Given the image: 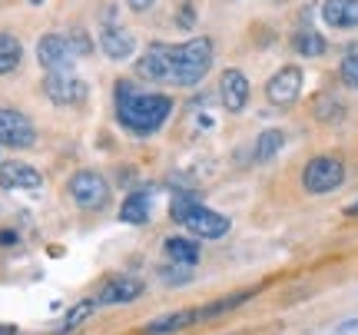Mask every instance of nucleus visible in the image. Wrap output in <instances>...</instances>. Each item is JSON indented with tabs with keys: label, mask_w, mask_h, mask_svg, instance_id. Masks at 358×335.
Returning a JSON list of instances; mask_svg holds the SVG:
<instances>
[{
	"label": "nucleus",
	"mask_w": 358,
	"mask_h": 335,
	"mask_svg": "<svg viewBox=\"0 0 358 335\" xmlns=\"http://www.w3.org/2000/svg\"><path fill=\"white\" fill-rule=\"evenodd\" d=\"M213 66V40L192 37L179 47L153 43L136 60V77L150 83H169V87H196Z\"/></svg>",
	"instance_id": "nucleus-1"
},
{
	"label": "nucleus",
	"mask_w": 358,
	"mask_h": 335,
	"mask_svg": "<svg viewBox=\"0 0 358 335\" xmlns=\"http://www.w3.org/2000/svg\"><path fill=\"white\" fill-rule=\"evenodd\" d=\"M169 113H173V100L166 93H140L127 80L116 83V116L127 129L150 136L156 129H163Z\"/></svg>",
	"instance_id": "nucleus-2"
},
{
	"label": "nucleus",
	"mask_w": 358,
	"mask_h": 335,
	"mask_svg": "<svg viewBox=\"0 0 358 335\" xmlns=\"http://www.w3.org/2000/svg\"><path fill=\"white\" fill-rule=\"evenodd\" d=\"M169 213H173V220L182 222V226H186L192 236H199V239H222V236L229 232V220H226L222 213L206 209L196 193H176Z\"/></svg>",
	"instance_id": "nucleus-3"
},
{
	"label": "nucleus",
	"mask_w": 358,
	"mask_h": 335,
	"mask_svg": "<svg viewBox=\"0 0 358 335\" xmlns=\"http://www.w3.org/2000/svg\"><path fill=\"white\" fill-rule=\"evenodd\" d=\"M345 183V163L338 156H315L302 169V186L312 196H325Z\"/></svg>",
	"instance_id": "nucleus-4"
},
{
	"label": "nucleus",
	"mask_w": 358,
	"mask_h": 335,
	"mask_svg": "<svg viewBox=\"0 0 358 335\" xmlns=\"http://www.w3.org/2000/svg\"><path fill=\"white\" fill-rule=\"evenodd\" d=\"M70 196L80 209H103L110 203V183L96 169H80L70 180Z\"/></svg>",
	"instance_id": "nucleus-5"
},
{
	"label": "nucleus",
	"mask_w": 358,
	"mask_h": 335,
	"mask_svg": "<svg viewBox=\"0 0 358 335\" xmlns=\"http://www.w3.org/2000/svg\"><path fill=\"white\" fill-rule=\"evenodd\" d=\"M37 60L47 73H73V64H77V50L70 37H60V34H47L40 37L37 43Z\"/></svg>",
	"instance_id": "nucleus-6"
},
{
	"label": "nucleus",
	"mask_w": 358,
	"mask_h": 335,
	"mask_svg": "<svg viewBox=\"0 0 358 335\" xmlns=\"http://www.w3.org/2000/svg\"><path fill=\"white\" fill-rule=\"evenodd\" d=\"M37 143V129L30 123V116H24L20 110H7L0 106V146L10 150H27Z\"/></svg>",
	"instance_id": "nucleus-7"
},
{
	"label": "nucleus",
	"mask_w": 358,
	"mask_h": 335,
	"mask_svg": "<svg viewBox=\"0 0 358 335\" xmlns=\"http://www.w3.org/2000/svg\"><path fill=\"white\" fill-rule=\"evenodd\" d=\"M43 93L50 97L53 104L73 106V104H83V100H87L90 87L80 77H73V73H47V80H43Z\"/></svg>",
	"instance_id": "nucleus-8"
},
{
	"label": "nucleus",
	"mask_w": 358,
	"mask_h": 335,
	"mask_svg": "<svg viewBox=\"0 0 358 335\" xmlns=\"http://www.w3.org/2000/svg\"><path fill=\"white\" fill-rule=\"evenodd\" d=\"M266 97L268 104L275 106H292L302 97V70L299 66H282L279 73L266 83Z\"/></svg>",
	"instance_id": "nucleus-9"
},
{
	"label": "nucleus",
	"mask_w": 358,
	"mask_h": 335,
	"mask_svg": "<svg viewBox=\"0 0 358 335\" xmlns=\"http://www.w3.org/2000/svg\"><path fill=\"white\" fill-rule=\"evenodd\" d=\"M219 97H222V106L229 113H243L245 104H249V80H245L243 70H226L219 77Z\"/></svg>",
	"instance_id": "nucleus-10"
},
{
	"label": "nucleus",
	"mask_w": 358,
	"mask_h": 335,
	"mask_svg": "<svg viewBox=\"0 0 358 335\" xmlns=\"http://www.w3.org/2000/svg\"><path fill=\"white\" fill-rule=\"evenodd\" d=\"M140 296H143L140 279H133V276H113V279L103 283L96 306H127V302H133V299H140Z\"/></svg>",
	"instance_id": "nucleus-11"
},
{
	"label": "nucleus",
	"mask_w": 358,
	"mask_h": 335,
	"mask_svg": "<svg viewBox=\"0 0 358 335\" xmlns=\"http://www.w3.org/2000/svg\"><path fill=\"white\" fill-rule=\"evenodd\" d=\"M100 50L106 53L110 60H127V57H133V50H136V37L129 34L127 27L106 24L100 30Z\"/></svg>",
	"instance_id": "nucleus-12"
},
{
	"label": "nucleus",
	"mask_w": 358,
	"mask_h": 335,
	"mask_svg": "<svg viewBox=\"0 0 358 335\" xmlns=\"http://www.w3.org/2000/svg\"><path fill=\"white\" fill-rule=\"evenodd\" d=\"M0 186L3 190H40L43 176L30 163H0Z\"/></svg>",
	"instance_id": "nucleus-13"
},
{
	"label": "nucleus",
	"mask_w": 358,
	"mask_h": 335,
	"mask_svg": "<svg viewBox=\"0 0 358 335\" xmlns=\"http://www.w3.org/2000/svg\"><path fill=\"white\" fill-rule=\"evenodd\" d=\"M322 20L335 30H355L358 27V0H325Z\"/></svg>",
	"instance_id": "nucleus-14"
},
{
	"label": "nucleus",
	"mask_w": 358,
	"mask_h": 335,
	"mask_svg": "<svg viewBox=\"0 0 358 335\" xmlns=\"http://www.w3.org/2000/svg\"><path fill=\"white\" fill-rule=\"evenodd\" d=\"M192 322H203V315H199V309L169 312V315H163V319H153V322L146 325L143 332H146V335H169V332H179V329H189Z\"/></svg>",
	"instance_id": "nucleus-15"
},
{
	"label": "nucleus",
	"mask_w": 358,
	"mask_h": 335,
	"mask_svg": "<svg viewBox=\"0 0 358 335\" xmlns=\"http://www.w3.org/2000/svg\"><path fill=\"white\" fill-rule=\"evenodd\" d=\"M120 220L129 226H146L150 222V193H129L120 206Z\"/></svg>",
	"instance_id": "nucleus-16"
},
{
	"label": "nucleus",
	"mask_w": 358,
	"mask_h": 335,
	"mask_svg": "<svg viewBox=\"0 0 358 335\" xmlns=\"http://www.w3.org/2000/svg\"><path fill=\"white\" fill-rule=\"evenodd\" d=\"M166 256H169V262H179V266H196L199 262V243L186 239V236H169Z\"/></svg>",
	"instance_id": "nucleus-17"
},
{
	"label": "nucleus",
	"mask_w": 358,
	"mask_h": 335,
	"mask_svg": "<svg viewBox=\"0 0 358 335\" xmlns=\"http://www.w3.org/2000/svg\"><path fill=\"white\" fill-rule=\"evenodd\" d=\"M20 60H24V43L13 37V34L0 30V77L13 73L20 66Z\"/></svg>",
	"instance_id": "nucleus-18"
},
{
	"label": "nucleus",
	"mask_w": 358,
	"mask_h": 335,
	"mask_svg": "<svg viewBox=\"0 0 358 335\" xmlns=\"http://www.w3.org/2000/svg\"><path fill=\"white\" fill-rule=\"evenodd\" d=\"M292 47H295V53H302V57H322V53L329 50L325 37L315 34V30H302V34H295Z\"/></svg>",
	"instance_id": "nucleus-19"
},
{
	"label": "nucleus",
	"mask_w": 358,
	"mask_h": 335,
	"mask_svg": "<svg viewBox=\"0 0 358 335\" xmlns=\"http://www.w3.org/2000/svg\"><path fill=\"white\" fill-rule=\"evenodd\" d=\"M282 143H285V133H282V129H266V133H259L256 159H259V163H268V159L282 150Z\"/></svg>",
	"instance_id": "nucleus-20"
},
{
	"label": "nucleus",
	"mask_w": 358,
	"mask_h": 335,
	"mask_svg": "<svg viewBox=\"0 0 358 335\" xmlns=\"http://www.w3.org/2000/svg\"><path fill=\"white\" fill-rule=\"evenodd\" d=\"M249 299H252V292H236V296H226V299H219V302H213V306L199 309V315H203V319H216V315H222V312L239 309V306L249 302Z\"/></svg>",
	"instance_id": "nucleus-21"
},
{
	"label": "nucleus",
	"mask_w": 358,
	"mask_h": 335,
	"mask_svg": "<svg viewBox=\"0 0 358 335\" xmlns=\"http://www.w3.org/2000/svg\"><path fill=\"white\" fill-rule=\"evenodd\" d=\"M93 309H96V302H93V299H83V302H80L77 309H70V312H66V319H64V332H73V329H77V325L83 322V319H90V315H93Z\"/></svg>",
	"instance_id": "nucleus-22"
},
{
	"label": "nucleus",
	"mask_w": 358,
	"mask_h": 335,
	"mask_svg": "<svg viewBox=\"0 0 358 335\" xmlns=\"http://www.w3.org/2000/svg\"><path fill=\"white\" fill-rule=\"evenodd\" d=\"M166 285H186L192 279V266H179V262H169L166 269L159 272Z\"/></svg>",
	"instance_id": "nucleus-23"
},
{
	"label": "nucleus",
	"mask_w": 358,
	"mask_h": 335,
	"mask_svg": "<svg viewBox=\"0 0 358 335\" xmlns=\"http://www.w3.org/2000/svg\"><path fill=\"white\" fill-rule=\"evenodd\" d=\"M342 80H345V87L358 90V47H352L342 60Z\"/></svg>",
	"instance_id": "nucleus-24"
},
{
	"label": "nucleus",
	"mask_w": 358,
	"mask_h": 335,
	"mask_svg": "<svg viewBox=\"0 0 358 335\" xmlns=\"http://www.w3.org/2000/svg\"><path fill=\"white\" fill-rule=\"evenodd\" d=\"M315 113H319V120H325V123H335V120L345 116V106L338 104V100H319Z\"/></svg>",
	"instance_id": "nucleus-25"
},
{
	"label": "nucleus",
	"mask_w": 358,
	"mask_h": 335,
	"mask_svg": "<svg viewBox=\"0 0 358 335\" xmlns=\"http://www.w3.org/2000/svg\"><path fill=\"white\" fill-rule=\"evenodd\" d=\"M176 24L182 27V30H189V27L196 24V10H192V3H182V10L176 13Z\"/></svg>",
	"instance_id": "nucleus-26"
},
{
	"label": "nucleus",
	"mask_w": 358,
	"mask_h": 335,
	"mask_svg": "<svg viewBox=\"0 0 358 335\" xmlns=\"http://www.w3.org/2000/svg\"><path fill=\"white\" fill-rule=\"evenodd\" d=\"M70 43H73V50H77V57H83V53L93 50V43L87 40V34H83V30H77V34L70 37Z\"/></svg>",
	"instance_id": "nucleus-27"
},
{
	"label": "nucleus",
	"mask_w": 358,
	"mask_h": 335,
	"mask_svg": "<svg viewBox=\"0 0 358 335\" xmlns=\"http://www.w3.org/2000/svg\"><path fill=\"white\" fill-rule=\"evenodd\" d=\"M153 3H156V0H127V7H129V10H136V13L153 10Z\"/></svg>",
	"instance_id": "nucleus-28"
},
{
	"label": "nucleus",
	"mask_w": 358,
	"mask_h": 335,
	"mask_svg": "<svg viewBox=\"0 0 358 335\" xmlns=\"http://www.w3.org/2000/svg\"><path fill=\"white\" fill-rule=\"evenodd\" d=\"M0 335H20V329H13V325H0Z\"/></svg>",
	"instance_id": "nucleus-29"
},
{
	"label": "nucleus",
	"mask_w": 358,
	"mask_h": 335,
	"mask_svg": "<svg viewBox=\"0 0 358 335\" xmlns=\"http://www.w3.org/2000/svg\"><path fill=\"white\" fill-rule=\"evenodd\" d=\"M345 216H358V203H352V206H345Z\"/></svg>",
	"instance_id": "nucleus-30"
}]
</instances>
